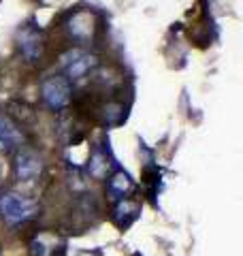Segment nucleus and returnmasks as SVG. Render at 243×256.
Instances as JSON below:
<instances>
[{"instance_id": "1", "label": "nucleus", "mask_w": 243, "mask_h": 256, "mask_svg": "<svg viewBox=\"0 0 243 256\" xmlns=\"http://www.w3.org/2000/svg\"><path fill=\"white\" fill-rule=\"evenodd\" d=\"M36 214H38V205L32 198L20 194V192H13V190L0 192V218L9 224V226L26 224Z\"/></svg>"}, {"instance_id": "2", "label": "nucleus", "mask_w": 243, "mask_h": 256, "mask_svg": "<svg viewBox=\"0 0 243 256\" xmlns=\"http://www.w3.org/2000/svg\"><path fill=\"white\" fill-rule=\"evenodd\" d=\"M40 94H43V100L52 109H62V107H66L70 100V84L66 77L52 75L40 86Z\"/></svg>"}, {"instance_id": "3", "label": "nucleus", "mask_w": 243, "mask_h": 256, "mask_svg": "<svg viewBox=\"0 0 243 256\" xmlns=\"http://www.w3.org/2000/svg\"><path fill=\"white\" fill-rule=\"evenodd\" d=\"M62 64L66 66V79H81L86 77L90 70L98 64L96 56L92 54H86L81 50H75V52H68L66 56H62Z\"/></svg>"}, {"instance_id": "4", "label": "nucleus", "mask_w": 243, "mask_h": 256, "mask_svg": "<svg viewBox=\"0 0 243 256\" xmlns=\"http://www.w3.org/2000/svg\"><path fill=\"white\" fill-rule=\"evenodd\" d=\"M13 171H15V178L22 180V182H32L36 180L40 171H43V162L40 158L30 150H22L15 154L13 160Z\"/></svg>"}, {"instance_id": "5", "label": "nucleus", "mask_w": 243, "mask_h": 256, "mask_svg": "<svg viewBox=\"0 0 243 256\" xmlns=\"http://www.w3.org/2000/svg\"><path fill=\"white\" fill-rule=\"evenodd\" d=\"M20 50L24 54V58L34 62L43 56V50H45V41H43V32L32 28V26H26L22 32H20Z\"/></svg>"}, {"instance_id": "6", "label": "nucleus", "mask_w": 243, "mask_h": 256, "mask_svg": "<svg viewBox=\"0 0 243 256\" xmlns=\"http://www.w3.org/2000/svg\"><path fill=\"white\" fill-rule=\"evenodd\" d=\"M139 203L136 201H130V198H122V201H118L116 210H113V220H116V224L120 228H126L130 226V224L136 220V216H139Z\"/></svg>"}, {"instance_id": "7", "label": "nucleus", "mask_w": 243, "mask_h": 256, "mask_svg": "<svg viewBox=\"0 0 243 256\" xmlns=\"http://www.w3.org/2000/svg\"><path fill=\"white\" fill-rule=\"evenodd\" d=\"M96 30V22H94V15L88 13V11H79L75 13V18L70 20V32L75 38H81V41H86V38H90Z\"/></svg>"}, {"instance_id": "8", "label": "nucleus", "mask_w": 243, "mask_h": 256, "mask_svg": "<svg viewBox=\"0 0 243 256\" xmlns=\"http://www.w3.org/2000/svg\"><path fill=\"white\" fill-rule=\"evenodd\" d=\"M22 132L11 118L0 116V150H11L22 143Z\"/></svg>"}, {"instance_id": "9", "label": "nucleus", "mask_w": 243, "mask_h": 256, "mask_svg": "<svg viewBox=\"0 0 243 256\" xmlns=\"http://www.w3.org/2000/svg\"><path fill=\"white\" fill-rule=\"evenodd\" d=\"M132 186L134 184L130 180V175L124 173V171H118L109 178L107 192H109V196L113 198V201H122V198H126V194L132 190Z\"/></svg>"}, {"instance_id": "10", "label": "nucleus", "mask_w": 243, "mask_h": 256, "mask_svg": "<svg viewBox=\"0 0 243 256\" xmlns=\"http://www.w3.org/2000/svg\"><path fill=\"white\" fill-rule=\"evenodd\" d=\"M107 158H104L100 152H94V156L90 158V164H88V169H90V175L94 178H102L104 173H107Z\"/></svg>"}]
</instances>
